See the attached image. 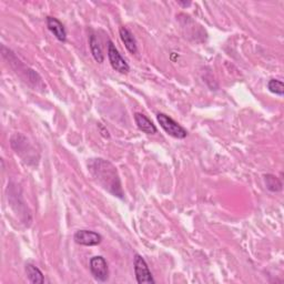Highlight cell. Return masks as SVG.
Returning a JSON list of instances; mask_svg holds the SVG:
<instances>
[{"instance_id": "obj_1", "label": "cell", "mask_w": 284, "mask_h": 284, "mask_svg": "<svg viewBox=\"0 0 284 284\" xmlns=\"http://www.w3.org/2000/svg\"><path fill=\"white\" fill-rule=\"evenodd\" d=\"M88 169L95 180L104 190L122 199L123 191L120 178L112 163L103 159H91L88 163Z\"/></svg>"}, {"instance_id": "obj_2", "label": "cell", "mask_w": 284, "mask_h": 284, "mask_svg": "<svg viewBox=\"0 0 284 284\" xmlns=\"http://www.w3.org/2000/svg\"><path fill=\"white\" fill-rule=\"evenodd\" d=\"M157 120L163 130L169 135H171V137L177 139H184L188 135V131L186 129L181 127L174 119L170 118L169 116H166L164 113H158Z\"/></svg>"}, {"instance_id": "obj_3", "label": "cell", "mask_w": 284, "mask_h": 284, "mask_svg": "<svg viewBox=\"0 0 284 284\" xmlns=\"http://www.w3.org/2000/svg\"><path fill=\"white\" fill-rule=\"evenodd\" d=\"M133 265H134L135 279H137V282L139 284L156 283V281H154L153 276L151 274V271L149 270V267H148L146 260L141 255L135 254Z\"/></svg>"}, {"instance_id": "obj_4", "label": "cell", "mask_w": 284, "mask_h": 284, "mask_svg": "<svg viewBox=\"0 0 284 284\" xmlns=\"http://www.w3.org/2000/svg\"><path fill=\"white\" fill-rule=\"evenodd\" d=\"M90 272L99 282H106L109 277V268L103 257H94L90 260Z\"/></svg>"}, {"instance_id": "obj_5", "label": "cell", "mask_w": 284, "mask_h": 284, "mask_svg": "<svg viewBox=\"0 0 284 284\" xmlns=\"http://www.w3.org/2000/svg\"><path fill=\"white\" fill-rule=\"evenodd\" d=\"M108 58L111 67L116 71L120 73H128L130 71V67H129L127 61L122 58V55L119 53L118 49L116 48L112 41L108 42Z\"/></svg>"}, {"instance_id": "obj_6", "label": "cell", "mask_w": 284, "mask_h": 284, "mask_svg": "<svg viewBox=\"0 0 284 284\" xmlns=\"http://www.w3.org/2000/svg\"><path fill=\"white\" fill-rule=\"evenodd\" d=\"M73 240L77 244L84 246H95L101 243L102 237L100 234L90 230H79L75 233Z\"/></svg>"}, {"instance_id": "obj_7", "label": "cell", "mask_w": 284, "mask_h": 284, "mask_svg": "<svg viewBox=\"0 0 284 284\" xmlns=\"http://www.w3.org/2000/svg\"><path fill=\"white\" fill-rule=\"evenodd\" d=\"M46 22L49 32H50L59 41L65 42L67 40L66 29L64 27L63 22H61L59 19H57V18L54 17H47Z\"/></svg>"}, {"instance_id": "obj_8", "label": "cell", "mask_w": 284, "mask_h": 284, "mask_svg": "<svg viewBox=\"0 0 284 284\" xmlns=\"http://www.w3.org/2000/svg\"><path fill=\"white\" fill-rule=\"evenodd\" d=\"M134 121L140 130L147 134H156L158 131L157 127L153 125V122L145 115L137 112L134 115Z\"/></svg>"}, {"instance_id": "obj_9", "label": "cell", "mask_w": 284, "mask_h": 284, "mask_svg": "<svg viewBox=\"0 0 284 284\" xmlns=\"http://www.w3.org/2000/svg\"><path fill=\"white\" fill-rule=\"evenodd\" d=\"M119 35H120V38H121L122 42L125 44V46H126L128 50L130 51L131 53H137V51H138L137 41H135L134 37L131 34L130 30H129L126 27H121L119 29Z\"/></svg>"}, {"instance_id": "obj_10", "label": "cell", "mask_w": 284, "mask_h": 284, "mask_svg": "<svg viewBox=\"0 0 284 284\" xmlns=\"http://www.w3.org/2000/svg\"><path fill=\"white\" fill-rule=\"evenodd\" d=\"M26 273L28 276V280L34 284H41L45 282L44 274H42V272L38 268L35 267L33 264L26 265Z\"/></svg>"}, {"instance_id": "obj_11", "label": "cell", "mask_w": 284, "mask_h": 284, "mask_svg": "<svg viewBox=\"0 0 284 284\" xmlns=\"http://www.w3.org/2000/svg\"><path fill=\"white\" fill-rule=\"evenodd\" d=\"M89 46H90L92 57L95 58V60L97 61L98 64H102L103 60H104V57H103V53H102V50H101V47H100V45H99V41H98L97 37L95 35L90 36Z\"/></svg>"}, {"instance_id": "obj_12", "label": "cell", "mask_w": 284, "mask_h": 284, "mask_svg": "<svg viewBox=\"0 0 284 284\" xmlns=\"http://www.w3.org/2000/svg\"><path fill=\"white\" fill-rule=\"evenodd\" d=\"M264 183L265 187L271 192H279L282 190V182L273 175L264 176Z\"/></svg>"}, {"instance_id": "obj_13", "label": "cell", "mask_w": 284, "mask_h": 284, "mask_svg": "<svg viewBox=\"0 0 284 284\" xmlns=\"http://www.w3.org/2000/svg\"><path fill=\"white\" fill-rule=\"evenodd\" d=\"M268 89L276 96H279V97L284 96V84L281 80L271 79L268 82Z\"/></svg>"}, {"instance_id": "obj_14", "label": "cell", "mask_w": 284, "mask_h": 284, "mask_svg": "<svg viewBox=\"0 0 284 284\" xmlns=\"http://www.w3.org/2000/svg\"><path fill=\"white\" fill-rule=\"evenodd\" d=\"M179 5H180V6H184V7H187V6H190V5H191V3H181V2H180V3H179Z\"/></svg>"}]
</instances>
